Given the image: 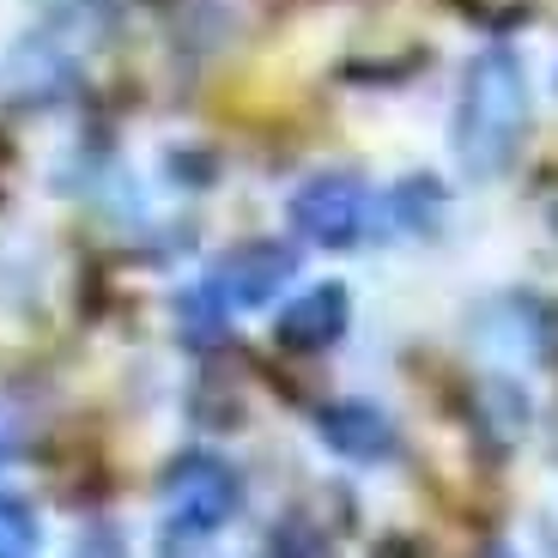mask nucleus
Wrapping results in <instances>:
<instances>
[{
  "label": "nucleus",
  "instance_id": "obj_9",
  "mask_svg": "<svg viewBox=\"0 0 558 558\" xmlns=\"http://www.w3.org/2000/svg\"><path fill=\"white\" fill-rule=\"evenodd\" d=\"M13 456H19V425L0 413V461H13Z\"/></svg>",
  "mask_w": 558,
  "mask_h": 558
},
{
  "label": "nucleus",
  "instance_id": "obj_2",
  "mask_svg": "<svg viewBox=\"0 0 558 558\" xmlns=\"http://www.w3.org/2000/svg\"><path fill=\"white\" fill-rule=\"evenodd\" d=\"M158 498H165V522H170L177 541H207V534H219L225 522L238 517L243 480H238V468H231L225 456H213V449H189V456H177L165 468Z\"/></svg>",
  "mask_w": 558,
  "mask_h": 558
},
{
  "label": "nucleus",
  "instance_id": "obj_4",
  "mask_svg": "<svg viewBox=\"0 0 558 558\" xmlns=\"http://www.w3.org/2000/svg\"><path fill=\"white\" fill-rule=\"evenodd\" d=\"M292 274H298V255L286 250V243H243V250L225 255L213 286H219V298L231 310H250V304H267Z\"/></svg>",
  "mask_w": 558,
  "mask_h": 558
},
{
  "label": "nucleus",
  "instance_id": "obj_10",
  "mask_svg": "<svg viewBox=\"0 0 558 558\" xmlns=\"http://www.w3.org/2000/svg\"><path fill=\"white\" fill-rule=\"evenodd\" d=\"M486 558H517V553H510V546H492V553Z\"/></svg>",
  "mask_w": 558,
  "mask_h": 558
},
{
  "label": "nucleus",
  "instance_id": "obj_8",
  "mask_svg": "<svg viewBox=\"0 0 558 558\" xmlns=\"http://www.w3.org/2000/svg\"><path fill=\"white\" fill-rule=\"evenodd\" d=\"M80 558H128V553H122V546L110 541V534H92V541L80 546Z\"/></svg>",
  "mask_w": 558,
  "mask_h": 558
},
{
  "label": "nucleus",
  "instance_id": "obj_7",
  "mask_svg": "<svg viewBox=\"0 0 558 558\" xmlns=\"http://www.w3.org/2000/svg\"><path fill=\"white\" fill-rule=\"evenodd\" d=\"M43 529L25 498H0V558H37Z\"/></svg>",
  "mask_w": 558,
  "mask_h": 558
},
{
  "label": "nucleus",
  "instance_id": "obj_3",
  "mask_svg": "<svg viewBox=\"0 0 558 558\" xmlns=\"http://www.w3.org/2000/svg\"><path fill=\"white\" fill-rule=\"evenodd\" d=\"M371 225H377V195L352 170H322V177L298 182L292 231L304 243H316V250H352L359 238H371Z\"/></svg>",
  "mask_w": 558,
  "mask_h": 558
},
{
  "label": "nucleus",
  "instance_id": "obj_1",
  "mask_svg": "<svg viewBox=\"0 0 558 558\" xmlns=\"http://www.w3.org/2000/svg\"><path fill=\"white\" fill-rule=\"evenodd\" d=\"M529 73L510 49H486V56L468 61L461 73V98H456V122H449V140H456V165L474 182L504 177L517 165L522 140H529Z\"/></svg>",
  "mask_w": 558,
  "mask_h": 558
},
{
  "label": "nucleus",
  "instance_id": "obj_5",
  "mask_svg": "<svg viewBox=\"0 0 558 558\" xmlns=\"http://www.w3.org/2000/svg\"><path fill=\"white\" fill-rule=\"evenodd\" d=\"M316 432H322V444L335 449V456H347V461H389L395 456V425H389V413L371 407V401L322 407Z\"/></svg>",
  "mask_w": 558,
  "mask_h": 558
},
{
  "label": "nucleus",
  "instance_id": "obj_6",
  "mask_svg": "<svg viewBox=\"0 0 558 558\" xmlns=\"http://www.w3.org/2000/svg\"><path fill=\"white\" fill-rule=\"evenodd\" d=\"M347 316H352L347 286H310V292H298L279 310V340L298 352H322L347 335Z\"/></svg>",
  "mask_w": 558,
  "mask_h": 558
}]
</instances>
